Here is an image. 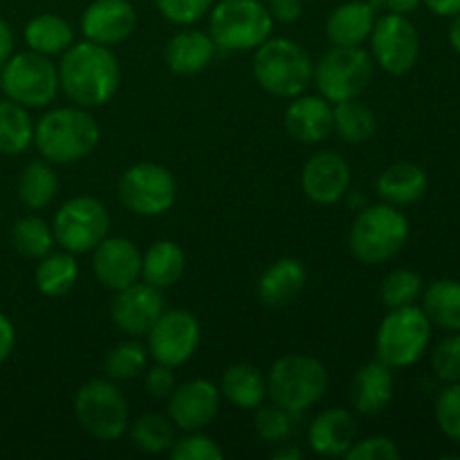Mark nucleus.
<instances>
[{
    "mask_svg": "<svg viewBox=\"0 0 460 460\" xmlns=\"http://www.w3.org/2000/svg\"><path fill=\"white\" fill-rule=\"evenodd\" d=\"M0 93H3V85H0Z\"/></svg>",
    "mask_w": 460,
    "mask_h": 460,
    "instance_id": "53",
    "label": "nucleus"
},
{
    "mask_svg": "<svg viewBox=\"0 0 460 460\" xmlns=\"http://www.w3.org/2000/svg\"><path fill=\"white\" fill-rule=\"evenodd\" d=\"M305 265L299 259H279L261 274L259 283H256V295L259 301L268 308H286L290 305L301 290L305 288Z\"/></svg>",
    "mask_w": 460,
    "mask_h": 460,
    "instance_id": "24",
    "label": "nucleus"
},
{
    "mask_svg": "<svg viewBox=\"0 0 460 460\" xmlns=\"http://www.w3.org/2000/svg\"><path fill=\"white\" fill-rule=\"evenodd\" d=\"M328 391V371L317 358L290 353L272 364L268 376V395L274 404L290 413L313 409Z\"/></svg>",
    "mask_w": 460,
    "mask_h": 460,
    "instance_id": "5",
    "label": "nucleus"
},
{
    "mask_svg": "<svg viewBox=\"0 0 460 460\" xmlns=\"http://www.w3.org/2000/svg\"><path fill=\"white\" fill-rule=\"evenodd\" d=\"M121 84V67L108 45L72 43L58 63V88L75 106H106Z\"/></svg>",
    "mask_w": 460,
    "mask_h": 460,
    "instance_id": "1",
    "label": "nucleus"
},
{
    "mask_svg": "<svg viewBox=\"0 0 460 460\" xmlns=\"http://www.w3.org/2000/svg\"><path fill=\"white\" fill-rule=\"evenodd\" d=\"M102 128L81 106H63L45 112L34 126V144L43 160L52 164H75L97 148Z\"/></svg>",
    "mask_w": 460,
    "mask_h": 460,
    "instance_id": "2",
    "label": "nucleus"
},
{
    "mask_svg": "<svg viewBox=\"0 0 460 460\" xmlns=\"http://www.w3.org/2000/svg\"><path fill=\"white\" fill-rule=\"evenodd\" d=\"M283 124L290 137L301 144H319L332 133V103L322 94H299L288 106Z\"/></svg>",
    "mask_w": 460,
    "mask_h": 460,
    "instance_id": "22",
    "label": "nucleus"
},
{
    "mask_svg": "<svg viewBox=\"0 0 460 460\" xmlns=\"http://www.w3.org/2000/svg\"><path fill=\"white\" fill-rule=\"evenodd\" d=\"M272 458L274 460H301L304 458V452H301V447H296V445L292 443H281L277 445V449L272 452Z\"/></svg>",
    "mask_w": 460,
    "mask_h": 460,
    "instance_id": "51",
    "label": "nucleus"
},
{
    "mask_svg": "<svg viewBox=\"0 0 460 460\" xmlns=\"http://www.w3.org/2000/svg\"><path fill=\"white\" fill-rule=\"evenodd\" d=\"M25 43L31 52H39L43 57L63 54L75 43V31L66 18L57 13H39L25 25Z\"/></svg>",
    "mask_w": 460,
    "mask_h": 460,
    "instance_id": "29",
    "label": "nucleus"
},
{
    "mask_svg": "<svg viewBox=\"0 0 460 460\" xmlns=\"http://www.w3.org/2000/svg\"><path fill=\"white\" fill-rule=\"evenodd\" d=\"M436 16H456L460 13V0H422Z\"/></svg>",
    "mask_w": 460,
    "mask_h": 460,
    "instance_id": "49",
    "label": "nucleus"
},
{
    "mask_svg": "<svg viewBox=\"0 0 460 460\" xmlns=\"http://www.w3.org/2000/svg\"><path fill=\"white\" fill-rule=\"evenodd\" d=\"M252 72L261 88L279 99H295L313 84L314 61L292 39H268L254 49Z\"/></svg>",
    "mask_w": 460,
    "mask_h": 460,
    "instance_id": "3",
    "label": "nucleus"
},
{
    "mask_svg": "<svg viewBox=\"0 0 460 460\" xmlns=\"http://www.w3.org/2000/svg\"><path fill=\"white\" fill-rule=\"evenodd\" d=\"M394 389V368L386 367L380 359L367 362L364 367H359L350 382V404L362 416H377L391 404Z\"/></svg>",
    "mask_w": 460,
    "mask_h": 460,
    "instance_id": "23",
    "label": "nucleus"
},
{
    "mask_svg": "<svg viewBox=\"0 0 460 460\" xmlns=\"http://www.w3.org/2000/svg\"><path fill=\"white\" fill-rule=\"evenodd\" d=\"M34 142V124L25 106L0 99V153L21 155Z\"/></svg>",
    "mask_w": 460,
    "mask_h": 460,
    "instance_id": "33",
    "label": "nucleus"
},
{
    "mask_svg": "<svg viewBox=\"0 0 460 460\" xmlns=\"http://www.w3.org/2000/svg\"><path fill=\"white\" fill-rule=\"evenodd\" d=\"M431 341V322L416 305L391 308L376 335V353L391 368L413 367L427 353Z\"/></svg>",
    "mask_w": 460,
    "mask_h": 460,
    "instance_id": "7",
    "label": "nucleus"
},
{
    "mask_svg": "<svg viewBox=\"0 0 460 460\" xmlns=\"http://www.w3.org/2000/svg\"><path fill=\"white\" fill-rule=\"evenodd\" d=\"M422 0H385V7L389 9L391 13H402V16H409V13L416 12L420 7Z\"/></svg>",
    "mask_w": 460,
    "mask_h": 460,
    "instance_id": "50",
    "label": "nucleus"
},
{
    "mask_svg": "<svg viewBox=\"0 0 460 460\" xmlns=\"http://www.w3.org/2000/svg\"><path fill=\"white\" fill-rule=\"evenodd\" d=\"M54 232L39 216H22L12 227V245L25 259H43L54 247Z\"/></svg>",
    "mask_w": 460,
    "mask_h": 460,
    "instance_id": "36",
    "label": "nucleus"
},
{
    "mask_svg": "<svg viewBox=\"0 0 460 460\" xmlns=\"http://www.w3.org/2000/svg\"><path fill=\"white\" fill-rule=\"evenodd\" d=\"M13 346H16V328L7 314L0 313V364L7 362L9 355L13 353Z\"/></svg>",
    "mask_w": 460,
    "mask_h": 460,
    "instance_id": "47",
    "label": "nucleus"
},
{
    "mask_svg": "<svg viewBox=\"0 0 460 460\" xmlns=\"http://www.w3.org/2000/svg\"><path fill=\"white\" fill-rule=\"evenodd\" d=\"M422 310L436 326L460 332V281L440 279L431 283L422 295Z\"/></svg>",
    "mask_w": 460,
    "mask_h": 460,
    "instance_id": "31",
    "label": "nucleus"
},
{
    "mask_svg": "<svg viewBox=\"0 0 460 460\" xmlns=\"http://www.w3.org/2000/svg\"><path fill=\"white\" fill-rule=\"evenodd\" d=\"M148 364V349L139 341V337L119 341L108 350L103 359V371L108 380L112 382H128L142 376Z\"/></svg>",
    "mask_w": 460,
    "mask_h": 460,
    "instance_id": "35",
    "label": "nucleus"
},
{
    "mask_svg": "<svg viewBox=\"0 0 460 460\" xmlns=\"http://www.w3.org/2000/svg\"><path fill=\"white\" fill-rule=\"evenodd\" d=\"M130 438L142 452L164 454L175 443V425L162 413H144L130 427Z\"/></svg>",
    "mask_w": 460,
    "mask_h": 460,
    "instance_id": "37",
    "label": "nucleus"
},
{
    "mask_svg": "<svg viewBox=\"0 0 460 460\" xmlns=\"http://www.w3.org/2000/svg\"><path fill=\"white\" fill-rule=\"evenodd\" d=\"M436 422L454 443H460V382H452L436 400Z\"/></svg>",
    "mask_w": 460,
    "mask_h": 460,
    "instance_id": "41",
    "label": "nucleus"
},
{
    "mask_svg": "<svg viewBox=\"0 0 460 460\" xmlns=\"http://www.w3.org/2000/svg\"><path fill=\"white\" fill-rule=\"evenodd\" d=\"M144 386L146 394L155 400H164L173 394L175 389V373L173 368L166 364H157L155 367L146 368V377H144Z\"/></svg>",
    "mask_w": 460,
    "mask_h": 460,
    "instance_id": "45",
    "label": "nucleus"
},
{
    "mask_svg": "<svg viewBox=\"0 0 460 460\" xmlns=\"http://www.w3.org/2000/svg\"><path fill=\"white\" fill-rule=\"evenodd\" d=\"M178 184L166 166L155 162H139L126 169L119 180V200L130 214L153 218L175 205Z\"/></svg>",
    "mask_w": 460,
    "mask_h": 460,
    "instance_id": "12",
    "label": "nucleus"
},
{
    "mask_svg": "<svg viewBox=\"0 0 460 460\" xmlns=\"http://www.w3.org/2000/svg\"><path fill=\"white\" fill-rule=\"evenodd\" d=\"M216 57V43L200 30H182L169 39L164 61L171 72L182 76L200 75Z\"/></svg>",
    "mask_w": 460,
    "mask_h": 460,
    "instance_id": "25",
    "label": "nucleus"
},
{
    "mask_svg": "<svg viewBox=\"0 0 460 460\" xmlns=\"http://www.w3.org/2000/svg\"><path fill=\"white\" fill-rule=\"evenodd\" d=\"M93 272L108 290H124L142 277V252L128 238L106 236L93 250Z\"/></svg>",
    "mask_w": 460,
    "mask_h": 460,
    "instance_id": "17",
    "label": "nucleus"
},
{
    "mask_svg": "<svg viewBox=\"0 0 460 460\" xmlns=\"http://www.w3.org/2000/svg\"><path fill=\"white\" fill-rule=\"evenodd\" d=\"M223 395L209 380H189L175 386L169 395V418L178 429L202 431L216 420L220 411Z\"/></svg>",
    "mask_w": 460,
    "mask_h": 460,
    "instance_id": "16",
    "label": "nucleus"
},
{
    "mask_svg": "<svg viewBox=\"0 0 460 460\" xmlns=\"http://www.w3.org/2000/svg\"><path fill=\"white\" fill-rule=\"evenodd\" d=\"M422 295V277L413 270H394L382 279L380 299L386 308L413 305Z\"/></svg>",
    "mask_w": 460,
    "mask_h": 460,
    "instance_id": "38",
    "label": "nucleus"
},
{
    "mask_svg": "<svg viewBox=\"0 0 460 460\" xmlns=\"http://www.w3.org/2000/svg\"><path fill=\"white\" fill-rule=\"evenodd\" d=\"M137 27V12L128 0H93L81 16L85 40L99 45H119Z\"/></svg>",
    "mask_w": 460,
    "mask_h": 460,
    "instance_id": "18",
    "label": "nucleus"
},
{
    "mask_svg": "<svg viewBox=\"0 0 460 460\" xmlns=\"http://www.w3.org/2000/svg\"><path fill=\"white\" fill-rule=\"evenodd\" d=\"M58 175L52 162L34 160L18 175V198L30 209H43L57 198Z\"/></svg>",
    "mask_w": 460,
    "mask_h": 460,
    "instance_id": "32",
    "label": "nucleus"
},
{
    "mask_svg": "<svg viewBox=\"0 0 460 460\" xmlns=\"http://www.w3.org/2000/svg\"><path fill=\"white\" fill-rule=\"evenodd\" d=\"M371 57L377 66L394 76H402L416 67L420 58V36L416 25L402 13L377 18L371 31Z\"/></svg>",
    "mask_w": 460,
    "mask_h": 460,
    "instance_id": "13",
    "label": "nucleus"
},
{
    "mask_svg": "<svg viewBox=\"0 0 460 460\" xmlns=\"http://www.w3.org/2000/svg\"><path fill=\"white\" fill-rule=\"evenodd\" d=\"M4 97L25 108H45L58 94V67L39 52H18L0 67Z\"/></svg>",
    "mask_w": 460,
    "mask_h": 460,
    "instance_id": "9",
    "label": "nucleus"
},
{
    "mask_svg": "<svg viewBox=\"0 0 460 460\" xmlns=\"http://www.w3.org/2000/svg\"><path fill=\"white\" fill-rule=\"evenodd\" d=\"M148 355L157 364L178 368L196 355L200 346V323L189 310H164L146 335Z\"/></svg>",
    "mask_w": 460,
    "mask_h": 460,
    "instance_id": "14",
    "label": "nucleus"
},
{
    "mask_svg": "<svg viewBox=\"0 0 460 460\" xmlns=\"http://www.w3.org/2000/svg\"><path fill=\"white\" fill-rule=\"evenodd\" d=\"M301 189L314 205H335L350 189L349 162L335 151H322L305 162Z\"/></svg>",
    "mask_w": 460,
    "mask_h": 460,
    "instance_id": "19",
    "label": "nucleus"
},
{
    "mask_svg": "<svg viewBox=\"0 0 460 460\" xmlns=\"http://www.w3.org/2000/svg\"><path fill=\"white\" fill-rule=\"evenodd\" d=\"M75 416L85 434L112 443L128 429V400L112 380H90L76 391Z\"/></svg>",
    "mask_w": 460,
    "mask_h": 460,
    "instance_id": "8",
    "label": "nucleus"
},
{
    "mask_svg": "<svg viewBox=\"0 0 460 460\" xmlns=\"http://www.w3.org/2000/svg\"><path fill=\"white\" fill-rule=\"evenodd\" d=\"M385 0H349L337 4L326 21V36L335 48H358L371 36Z\"/></svg>",
    "mask_w": 460,
    "mask_h": 460,
    "instance_id": "20",
    "label": "nucleus"
},
{
    "mask_svg": "<svg viewBox=\"0 0 460 460\" xmlns=\"http://www.w3.org/2000/svg\"><path fill=\"white\" fill-rule=\"evenodd\" d=\"M274 21L263 0H220L211 7L209 36L216 48L250 52L272 34Z\"/></svg>",
    "mask_w": 460,
    "mask_h": 460,
    "instance_id": "6",
    "label": "nucleus"
},
{
    "mask_svg": "<svg viewBox=\"0 0 460 460\" xmlns=\"http://www.w3.org/2000/svg\"><path fill=\"white\" fill-rule=\"evenodd\" d=\"M220 395L241 411H256L268 398V380L252 364H232L220 380Z\"/></svg>",
    "mask_w": 460,
    "mask_h": 460,
    "instance_id": "26",
    "label": "nucleus"
},
{
    "mask_svg": "<svg viewBox=\"0 0 460 460\" xmlns=\"http://www.w3.org/2000/svg\"><path fill=\"white\" fill-rule=\"evenodd\" d=\"M400 447L386 436H371V438L355 440L349 449V460H400Z\"/></svg>",
    "mask_w": 460,
    "mask_h": 460,
    "instance_id": "44",
    "label": "nucleus"
},
{
    "mask_svg": "<svg viewBox=\"0 0 460 460\" xmlns=\"http://www.w3.org/2000/svg\"><path fill=\"white\" fill-rule=\"evenodd\" d=\"M431 368L443 382H460V332L449 335L436 346L431 355Z\"/></svg>",
    "mask_w": 460,
    "mask_h": 460,
    "instance_id": "43",
    "label": "nucleus"
},
{
    "mask_svg": "<svg viewBox=\"0 0 460 460\" xmlns=\"http://www.w3.org/2000/svg\"><path fill=\"white\" fill-rule=\"evenodd\" d=\"M166 310V299L160 288L151 283H133L117 290L111 301V319L128 337H146Z\"/></svg>",
    "mask_w": 460,
    "mask_h": 460,
    "instance_id": "15",
    "label": "nucleus"
},
{
    "mask_svg": "<svg viewBox=\"0 0 460 460\" xmlns=\"http://www.w3.org/2000/svg\"><path fill=\"white\" fill-rule=\"evenodd\" d=\"M427 187H429V180H427L425 169L413 162H395L377 178L380 198L395 207L418 202L427 193Z\"/></svg>",
    "mask_w": 460,
    "mask_h": 460,
    "instance_id": "27",
    "label": "nucleus"
},
{
    "mask_svg": "<svg viewBox=\"0 0 460 460\" xmlns=\"http://www.w3.org/2000/svg\"><path fill=\"white\" fill-rule=\"evenodd\" d=\"M36 288L45 296H66L79 281V263L70 252H49L39 259L34 272Z\"/></svg>",
    "mask_w": 460,
    "mask_h": 460,
    "instance_id": "30",
    "label": "nucleus"
},
{
    "mask_svg": "<svg viewBox=\"0 0 460 460\" xmlns=\"http://www.w3.org/2000/svg\"><path fill=\"white\" fill-rule=\"evenodd\" d=\"M254 429L259 434V438L265 440V443L281 445L286 440H290L292 431H295V413L286 411V409L274 402L270 407L261 404L256 409Z\"/></svg>",
    "mask_w": 460,
    "mask_h": 460,
    "instance_id": "39",
    "label": "nucleus"
},
{
    "mask_svg": "<svg viewBox=\"0 0 460 460\" xmlns=\"http://www.w3.org/2000/svg\"><path fill=\"white\" fill-rule=\"evenodd\" d=\"M355 440H358V422L349 409H326L308 427L310 449L323 458H346Z\"/></svg>",
    "mask_w": 460,
    "mask_h": 460,
    "instance_id": "21",
    "label": "nucleus"
},
{
    "mask_svg": "<svg viewBox=\"0 0 460 460\" xmlns=\"http://www.w3.org/2000/svg\"><path fill=\"white\" fill-rule=\"evenodd\" d=\"M332 130L349 144H364L376 135L377 117L367 103L358 99L332 106Z\"/></svg>",
    "mask_w": 460,
    "mask_h": 460,
    "instance_id": "34",
    "label": "nucleus"
},
{
    "mask_svg": "<svg viewBox=\"0 0 460 460\" xmlns=\"http://www.w3.org/2000/svg\"><path fill=\"white\" fill-rule=\"evenodd\" d=\"M169 456L173 460H223L225 452L211 436L200 431H189V436L175 440L169 449Z\"/></svg>",
    "mask_w": 460,
    "mask_h": 460,
    "instance_id": "40",
    "label": "nucleus"
},
{
    "mask_svg": "<svg viewBox=\"0 0 460 460\" xmlns=\"http://www.w3.org/2000/svg\"><path fill=\"white\" fill-rule=\"evenodd\" d=\"M184 268H187V256L173 241L153 243L146 254H142V279L160 290L175 286L182 279Z\"/></svg>",
    "mask_w": 460,
    "mask_h": 460,
    "instance_id": "28",
    "label": "nucleus"
},
{
    "mask_svg": "<svg viewBox=\"0 0 460 460\" xmlns=\"http://www.w3.org/2000/svg\"><path fill=\"white\" fill-rule=\"evenodd\" d=\"M268 9L274 22L292 25V22L299 21L301 13H304V0H270Z\"/></svg>",
    "mask_w": 460,
    "mask_h": 460,
    "instance_id": "46",
    "label": "nucleus"
},
{
    "mask_svg": "<svg viewBox=\"0 0 460 460\" xmlns=\"http://www.w3.org/2000/svg\"><path fill=\"white\" fill-rule=\"evenodd\" d=\"M54 241L70 254H88L111 232L106 205L93 196H76L61 205L52 223Z\"/></svg>",
    "mask_w": 460,
    "mask_h": 460,
    "instance_id": "11",
    "label": "nucleus"
},
{
    "mask_svg": "<svg viewBox=\"0 0 460 460\" xmlns=\"http://www.w3.org/2000/svg\"><path fill=\"white\" fill-rule=\"evenodd\" d=\"M373 79V57L371 52L358 48H335L328 49L319 63H314L313 84L319 94L331 103L358 99L368 88Z\"/></svg>",
    "mask_w": 460,
    "mask_h": 460,
    "instance_id": "10",
    "label": "nucleus"
},
{
    "mask_svg": "<svg viewBox=\"0 0 460 460\" xmlns=\"http://www.w3.org/2000/svg\"><path fill=\"white\" fill-rule=\"evenodd\" d=\"M13 54V31L4 18H0V67L9 61Z\"/></svg>",
    "mask_w": 460,
    "mask_h": 460,
    "instance_id": "48",
    "label": "nucleus"
},
{
    "mask_svg": "<svg viewBox=\"0 0 460 460\" xmlns=\"http://www.w3.org/2000/svg\"><path fill=\"white\" fill-rule=\"evenodd\" d=\"M157 12L173 25H193L207 12H211L214 0H155Z\"/></svg>",
    "mask_w": 460,
    "mask_h": 460,
    "instance_id": "42",
    "label": "nucleus"
},
{
    "mask_svg": "<svg viewBox=\"0 0 460 460\" xmlns=\"http://www.w3.org/2000/svg\"><path fill=\"white\" fill-rule=\"evenodd\" d=\"M409 241V220L395 205L367 207L349 232V250L359 263L380 265L402 252Z\"/></svg>",
    "mask_w": 460,
    "mask_h": 460,
    "instance_id": "4",
    "label": "nucleus"
},
{
    "mask_svg": "<svg viewBox=\"0 0 460 460\" xmlns=\"http://www.w3.org/2000/svg\"><path fill=\"white\" fill-rule=\"evenodd\" d=\"M452 25H449V43H452L454 52L460 54V13L452 16Z\"/></svg>",
    "mask_w": 460,
    "mask_h": 460,
    "instance_id": "52",
    "label": "nucleus"
}]
</instances>
